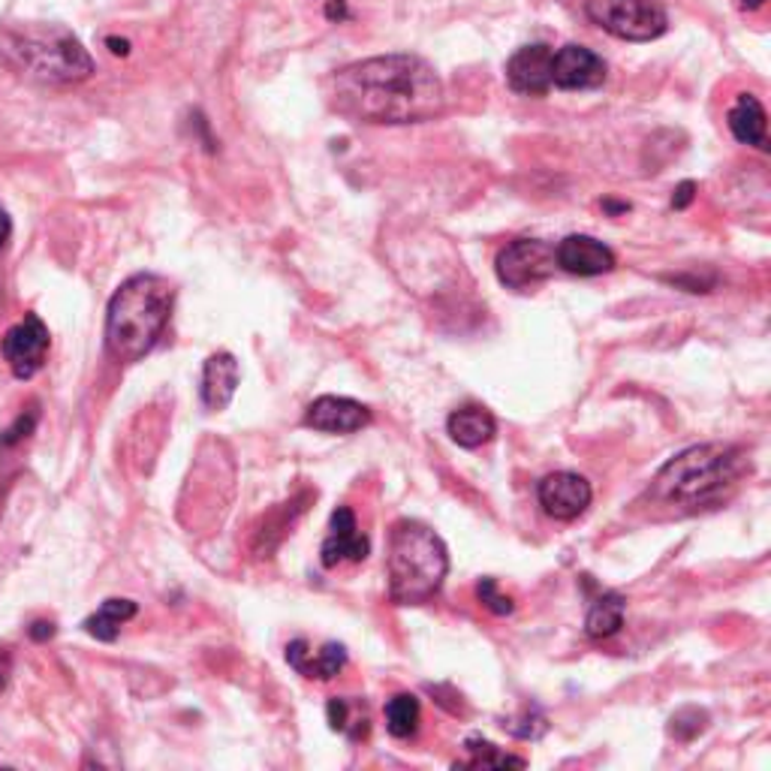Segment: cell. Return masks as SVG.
Returning <instances> with one entry per match:
<instances>
[{
    "mask_svg": "<svg viewBox=\"0 0 771 771\" xmlns=\"http://www.w3.org/2000/svg\"><path fill=\"white\" fill-rule=\"evenodd\" d=\"M326 94L359 124H422L446 109L444 79L420 55H380L332 72Z\"/></svg>",
    "mask_w": 771,
    "mask_h": 771,
    "instance_id": "cell-1",
    "label": "cell"
},
{
    "mask_svg": "<svg viewBox=\"0 0 771 771\" xmlns=\"http://www.w3.org/2000/svg\"><path fill=\"white\" fill-rule=\"evenodd\" d=\"M745 477V456L736 446L702 444L678 452L648 489L651 506L688 515L720 503Z\"/></svg>",
    "mask_w": 771,
    "mask_h": 771,
    "instance_id": "cell-2",
    "label": "cell"
},
{
    "mask_svg": "<svg viewBox=\"0 0 771 771\" xmlns=\"http://www.w3.org/2000/svg\"><path fill=\"white\" fill-rule=\"evenodd\" d=\"M176 287L160 275H133L118 287L105 311V350L133 365L145 359L169 326Z\"/></svg>",
    "mask_w": 771,
    "mask_h": 771,
    "instance_id": "cell-3",
    "label": "cell"
},
{
    "mask_svg": "<svg viewBox=\"0 0 771 771\" xmlns=\"http://www.w3.org/2000/svg\"><path fill=\"white\" fill-rule=\"evenodd\" d=\"M449 573V551L432 527L401 518L389 534L386 551V582L389 596L398 606L428 603Z\"/></svg>",
    "mask_w": 771,
    "mask_h": 771,
    "instance_id": "cell-4",
    "label": "cell"
},
{
    "mask_svg": "<svg viewBox=\"0 0 771 771\" xmlns=\"http://www.w3.org/2000/svg\"><path fill=\"white\" fill-rule=\"evenodd\" d=\"M0 52L12 70L46 85L85 82L94 72V60L79 36L60 24H24L10 27L0 40Z\"/></svg>",
    "mask_w": 771,
    "mask_h": 771,
    "instance_id": "cell-5",
    "label": "cell"
},
{
    "mask_svg": "<svg viewBox=\"0 0 771 771\" xmlns=\"http://www.w3.org/2000/svg\"><path fill=\"white\" fill-rule=\"evenodd\" d=\"M588 19L624 43H651L667 34L669 15L657 0H584Z\"/></svg>",
    "mask_w": 771,
    "mask_h": 771,
    "instance_id": "cell-6",
    "label": "cell"
},
{
    "mask_svg": "<svg viewBox=\"0 0 771 771\" xmlns=\"http://www.w3.org/2000/svg\"><path fill=\"white\" fill-rule=\"evenodd\" d=\"M555 247L539 238H515L494 259L498 281L510 290H534L555 271Z\"/></svg>",
    "mask_w": 771,
    "mask_h": 771,
    "instance_id": "cell-7",
    "label": "cell"
},
{
    "mask_svg": "<svg viewBox=\"0 0 771 771\" xmlns=\"http://www.w3.org/2000/svg\"><path fill=\"white\" fill-rule=\"evenodd\" d=\"M48 356V328L46 323L36 314H27L22 323L3 335V359L10 365V371L19 380H31V377L43 368Z\"/></svg>",
    "mask_w": 771,
    "mask_h": 771,
    "instance_id": "cell-8",
    "label": "cell"
},
{
    "mask_svg": "<svg viewBox=\"0 0 771 771\" xmlns=\"http://www.w3.org/2000/svg\"><path fill=\"white\" fill-rule=\"evenodd\" d=\"M608 76L606 60L600 58L596 52L584 46H570L551 52V88L561 91H594L603 88Z\"/></svg>",
    "mask_w": 771,
    "mask_h": 771,
    "instance_id": "cell-9",
    "label": "cell"
},
{
    "mask_svg": "<svg viewBox=\"0 0 771 771\" xmlns=\"http://www.w3.org/2000/svg\"><path fill=\"white\" fill-rule=\"evenodd\" d=\"M537 494L543 513L555 518V522H576L591 506V501H594L591 482L579 477V473H573V470L549 473L546 480L539 482Z\"/></svg>",
    "mask_w": 771,
    "mask_h": 771,
    "instance_id": "cell-10",
    "label": "cell"
},
{
    "mask_svg": "<svg viewBox=\"0 0 771 771\" xmlns=\"http://www.w3.org/2000/svg\"><path fill=\"white\" fill-rule=\"evenodd\" d=\"M371 551V543L359 530L356 513L350 506H338L332 513L328 522V537L323 539V549H320V561L323 567H338V563H362Z\"/></svg>",
    "mask_w": 771,
    "mask_h": 771,
    "instance_id": "cell-11",
    "label": "cell"
},
{
    "mask_svg": "<svg viewBox=\"0 0 771 771\" xmlns=\"http://www.w3.org/2000/svg\"><path fill=\"white\" fill-rule=\"evenodd\" d=\"M551 52L555 48L546 43H534L515 52L506 60V82L515 94L543 97L551 91Z\"/></svg>",
    "mask_w": 771,
    "mask_h": 771,
    "instance_id": "cell-12",
    "label": "cell"
},
{
    "mask_svg": "<svg viewBox=\"0 0 771 771\" xmlns=\"http://www.w3.org/2000/svg\"><path fill=\"white\" fill-rule=\"evenodd\" d=\"M368 422H371V410L353 398L323 395L304 410V425L323 434L362 432Z\"/></svg>",
    "mask_w": 771,
    "mask_h": 771,
    "instance_id": "cell-13",
    "label": "cell"
},
{
    "mask_svg": "<svg viewBox=\"0 0 771 771\" xmlns=\"http://www.w3.org/2000/svg\"><path fill=\"white\" fill-rule=\"evenodd\" d=\"M555 262L558 269L579 275V278H596L615 269V254L612 247L596 242L591 235H567L561 245L555 247Z\"/></svg>",
    "mask_w": 771,
    "mask_h": 771,
    "instance_id": "cell-14",
    "label": "cell"
},
{
    "mask_svg": "<svg viewBox=\"0 0 771 771\" xmlns=\"http://www.w3.org/2000/svg\"><path fill=\"white\" fill-rule=\"evenodd\" d=\"M287 663H290L299 675L316 678V681H328L335 678L340 669L347 667V648L340 642H326L320 651H311V645L304 639L287 645Z\"/></svg>",
    "mask_w": 771,
    "mask_h": 771,
    "instance_id": "cell-15",
    "label": "cell"
},
{
    "mask_svg": "<svg viewBox=\"0 0 771 771\" xmlns=\"http://www.w3.org/2000/svg\"><path fill=\"white\" fill-rule=\"evenodd\" d=\"M242 371L233 353H214L202 368V404L209 410H226L238 389Z\"/></svg>",
    "mask_w": 771,
    "mask_h": 771,
    "instance_id": "cell-16",
    "label": "cell"
},
{
    "mask_svg": "<svg viewBox=\"0 0 771 771\" xmlns=\"http://www.w3.org/2000/svg\"><path fill=\"white\" fill-rule=\"evenodd\" d=\"M726 124L733 130L741 145H750V148H760L766 152L769 148V118H766V109L753 94H738L729 115H726Z\"/></svg>",
    "mask_w": 771,
    "mask_h": 771,
    "instance_id": "cell-17",
    "label": "cell"
},
{
    "mask_svg": "<svg viewBox=\"0 0 771 771\" xmlns=\"http://www.w3.org/2000/svg\"><path fill=\"white\" fill-rule=\"evenodd\" d=\"M446 432H449V437H452L458 446H465V449H480V446H485L489 440H494L498 420L491 416L489 410L480 407V404H468V407H458L449 413Z\"/></svg>",
    "mask_w": 771,
    "mask_h": 771,
    "instance_id": "cell-18",
    "label": "cell"
},
{
    "mask_svg": "<svg viewBox=\"0 0 771 771\" xmlns=\"http://www.w3.org/2000/svg\"><path fill=\"white\" fill-rule=\"evenodd\" d=\"M624 615H627V600L618 591H603L588 608L584 633L591 639H608L624 627Z\"/></svg>",
    "mask_w": 771,
    "mask_h": 771,
    "instance_id": "cell-19",
    "label": "cell"
},
{
    "mask_svg": "<svg viewBox=\"0 0 771 771\" xmlns=\"http://www.w3.org/2000/svg\"><path fill=\"white\" fill-rule=\"evenodd\" d=\"M133 615H136V603L133 600H105L100 612L85 621V630L91 633L94 639H100V642H115L121 624L133 618Z\"/></svg>",
    "mask_w": 771,
    "mask_h": 771,
    "instance_id": "cell-20",
    "label": "cell"
},
{
    "mask_svg": "<svg viewBox=\"0 0 771 771\" xmlns=\"http://www.w3.org/2000/svg\"><path fill=\"white\" fill-rule=\"evenodd\" d=\"M422 724V705L413 693H398L386 702V729L395 738H413Z\"/></svg>",
    "mask_w": 771,
    "mask_h": 771,
    "instance_id": "cell-21",
    "label": "cell"
},
{
    "mask_svg": "<svg viewBox=\"0 0 771 771\" xmlns=\"http://www.w3.org/2000/svg\"><path fill=\"white\" fill-rule=\"evenodd\" d=\"M465 750H468L470 757L461 766H470V769H525L527 766L525 757L503 753L498 745H491L485 738H468Z\"/></svg>",
    "mask_w": 771,
    "mask_h": 771,
    "instance_id": "cell-22",
    "label": "cell"
},
{
    "mask_svg": "<svg viewBox=\"0 0 771 771\" xmlns=\"http://www.w3.org/2000/svg\"><path fill=\"white\" fill-rule=\"evenodd\" d=\"M353 708H356V705H353L350 700H332L326 712L332 729H335V733H344V736H350L353 741H356V738L368 736V714H356Z\"/></svg>",
    "mask_w": 771,
    "mask_h": 771,
    "instance_id": "cell-23",
    "label": "cell"
},
{
    "mask_svg": "<svg viewBox=\"0 0 771 771\" xmlns=\"http://www.w3.org/2000/svg\"><path fill=\"white\" fill-rule=\"evenodd\" d=\"M669 733L675 738H681V741H690V738H696L708 726V717H705V712H700V708H684V712H678L672 720H669Z\"/></svg>",
    "mask_w": 771,
    "mask_h": 771,
    "instance_id": "cell-24",
    "label": "cell"
},
{
    "mask_svg": "<svg viewBox=\"0 0 771 771\" xmlns=\"http://www.w3.org/2000/svg\"><path fill=\"white\" fill-rule=\"evenodd\" d=\"M477 596H480V603L489 612H494V615H510L515 608L513 596L501 594V588H498V579H482L480 584H477Z\"/></svg>",
    "mask_w": 771,
    "mask_h": 771,
    "instance_id": "cell-25",
    "label": "cell"
},
{
    "mask_svg": "<svg viewBox=\"0 0 771 771\" xmlns=\"http://www.w3.org/2000/svg\"><path fill=\"white\" fill-rule=\"evenodd\" d=\"M693 199H696V181H681L672 193V209L684 211Z\"/></svg>",
    "mask_w": 771,
    "mask_h": 771,
    "instance_id": "cell-26",
    "label": "cell"
},
{
    "mask_svg": "<svg viewBox=\"0 0 771 771\" xmlns=\"http://www.w3.org/2000/svg\"><path fill=\"white\" fill-rule=\"evenodd\" d=\"M350 12H347V0H326V19L328 22H344Z\"/></svg>",
    "mask_w": 771,
    "mask_h": 771,
    "instance_id": "cell-27",
    "label": "cell"
},
{
    "mask_svg": "<svg viewBox=\"0 0 771 771\" xmlns=\"http://www.w3.org/2000/svg\"><path fill=\"white\" fill-rule=\"evenodd\" d=\"M105 46H109V52H112V55H118V58H124V55H130V43H127V40H118V36H109V40H105Z\"/></svg>",
    "mask_w": 771,
    "mask_h": 771,
    "instance_id": "cell-28",
    "label": "cell"
},
{
    "mask_svg": "<svg viewBox=\"0 0 771 771\" xmlns=\"http://www.w3.org/2000/svg\"><path fill=\"white\" fill-rule=\"evenodd\" d=\"M10 235H12V223H10V217H7V211L0 209V250L7 247Z\"/></svg>",
    "mask_w": 771,
    "mask_h": 771,
    "instance_id": "cell-29",
    "label": "cell"
},
{
    "mask_svg": "<svg viewBox=\"0 0 771 771\" xmlns=\"http://www.w3.org/2000/svg\"><path fill=\"white\" fill-rule=\"evenodd\" d=\"M603 209L608 214H627L630 211V202H615V199H603Z\"/></svg>",
    "mask_w": 771,
    "mask_h": 771,
    "instance_id": "cell-30",
    "label": "cell"
},
{
    "mask_svg": "<svg viewBox=\"0 0 771 771\" xmlns=\"http://www.w3.org/2000/svg\"><path fill=\"white\" fill-rule=\"evenodd\" d=\"M52 633H55V627H52V624H46V621H40V624H34L31 636H34V639H46V636H52Z\"/></svg>",
    "mask_w": 771,
    "mask_h": 771,
    "instance_id": "cell-31",
    "label": "cell"
},
{
    "mask_svg": "<svg viewBox=\"0 0 771 771\" xmlns=\"http://www.w3.org/2000/svg\"><path fill=\"white\" fill-rule=\"evenodd\" d=\"M766 3H769V0H738V7H741V10H748V12L762 10Z\"/></svg>",
    "mask_w": 771,
    "mask_h": 771,
    "instance_id": "cell-32",
    "label": "cell"
}]
</instances>
